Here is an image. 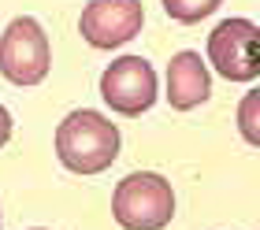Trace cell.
<instances>
[{
    "mask_svg": "<svg viewBox=\"0 0 260 230\" xmlns=\"http://www.w3.org/2000/svg\"><path fill=\"white\" fill-rule=\"evenodd\" d=\"M119 126L89 108L63 115L56 126V156L71 175H101L119 156Z\"/></svg>",
    "mask_w": 260,
    "mask_h": 230,
    "instance_id": "cell-1",
    "label": "cell"
},
{
    "mask_svg": "<svg viewBox=\"0 0 260 230\" xmlns=\"http://www.w3.org/2000/svg\"><path fill=\"white\" fill-rule=\"evenodd\" d=\"M112 215L123 230H164L175 219V189L156 171H134L115 186Z\"/></svg>",
    "mask_w": 260,
    "mask_h": 230,
    "instance_id": "cell-2",
    "label": "cell"
},
{
    "mask_svg": "<svg viewBox=\"0 0 260 230\" xmlns=\"http://www.w3.org/2000/svg\"><path fill=\"white\" fill-rule=\"evenodd\" d=\"M52 52H49V38H45V26L34 15H19L8 22L4 38H0V75H4L11 86H41L45 75H49Z\"/></svg>",
    "mask_w": 260,
    "mask_h": 230,
    "instance_id": "cell-3",
    "label": "cell"
},
{
    "mask_svg": "<svg viewBox=\"0 0 260 230\" xmlns=\"http://www.w3.org/2000/svg\"><path fill=\"white\" fill-rule=\"evenodd\" d=\"M156 93H160V78L152 63L145 56H119L104 67L101 75V96L112 112L119 115H145L152 104H156Z\"/></svg>",
    "mask_w": 260,
    "mask_h": 230,
    "instance_id": "cell-4",
    "label": "cell"
},
{
    "mask_svg": "<svg viewBox=\"0 0 260 230\" xmlns=\"http://www.w3.org/2000/svg\"><path fill=\"white\" fill-rule=\"evenodd\" d=\"M208 59L219 78L253 82L260 75V26L249 19H223L208 34Z\"/></svg>",
    "mask_w": 260,
    "mask_h": 230,
    "instance_id": "cell-5",
    "label": "cell"
},
{
    "mask_svg": "<svg viewBox=\"0 0 260 230\" xmlns=\"http://www.w3.org/2000/svg\"><path fill=\"white\" fill-rule=\"evenodd\" d=\"M145 22V8L141 0H89L82 8L78 30L93 48L101 52H115L126 41H134Z\"/></svg>",
    "mask_w": 260,
    "mask_h": 230,
    "instance_id": "cell-6",
    "label": "cell"
},
{
    "mask_svg": "<svg viewBox=\"0 0 260 230\" xmlns=\"http://www.w3.org/2000/svg\"><path fill=\"white\" fill-rule=\"evenodd\" d=\"M212 96V78L205 59L190 48H182L179 56H171L168 63V101L175 112H193Z\"/></svg>",
    "mask_w": 260,
    "mask_h": 230,
    "instance_id": "cell-7",
    "label": "cell"
},
{
    "mask_svg": "<svg viewBox=\"0 0 260 230\" xmlns=\"http://www.w3.org/2000/svg\"><path fill=\"white\" fill-rule=\"evenodd\" d=\"M238 134L245 138V145L260 149V86L249 89L238 104Z\"/></svg>",
    "mask_w": 260,
    "mask_h": 230,
    "instance_id": "cell-8",
    "label": "cell"
},
{
    "mask_svg": "<svg viewBox=\"0 0 260 230\" xmlns=\"http://www.w3.org/2000/svg\"><path fill=\"white\" fill-rule=\"evenodd\" d=\"M219 4L223 0H164V11H168L175 22H182V26H193V22L208 19Z\"/></svg>",
    "mask_w": 260,
    "mask_h": 230,
    "instance_id": "cell-9",
    "label": "cell"
},
{
    "mask_svg": "<svg viewBox=\"0 0 260 230\" xmlns=\"http://www.w3.org/2000/svg\"><path fill=\"white\" fill-rule=\"evenodd\" d=\"M11 126H15V119H11V112L4 104H0V149L8 145V138H11Z\"/></svg>",
    "mask_w": 260,
    "mask_h": 230,
    "instance_id": "cell-10",
    "label": "cell"
}]
</instances>
